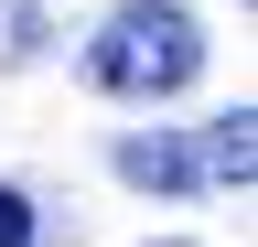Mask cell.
<instances>
[{
	"label": "cell",
	"instance_id": "cell-4",
	"mask_svg": "<svg viewBox=\"0 0 258 247\" xmlns=\"http://www.w3.org/2000/svg\"><path fill=\"white\" fill-rule=\"evenodd\" d=\"M161 247H183V236H161Z\"/></svg>",
	"mask_w": 258,
	"mask_h": 247
},
{
	"label": "cell",
	"instance_id": "cell-1",
	"mask_svg": "<svg viewBox=\"0 0 258 247\" xmlns=\"http://www.w3.org/2000/svg\"><path fill=\"white\" fill-rule=\"evenodd\" d=\"M205 75V33L183 0H118L86 43V86L97 97H183Z\"/></svg>",
	"mask_w": 258,
	"mask_h": 247
},
{
	"label": "cell",
	"instance_id": "cell-3",
	"mask_svg": "<svg viewBox=\"0 0 258 247\" xmlns=\"http://www.w3.org/2000/svg\"><path fill=\"white\" fill-rule=\"evenodd\" d=\"M32 236H43V226H32V204L11 194V183H0V247H32Z\"/></svg>",
	"mask_w": 258,
	"mask_h": 247
},
{
	"label": "cell",
	"instance_id": "cell-2",
	"mask_svg": "<svg viewBox=\"0 0 258 247\" xmlns=\"http://www.w3.org/2000/svg\"><path fill=\"white\" fill-rule=\"evenodd\" d=\"M258 172V118H205L183 140H118V183L140 194H205V183H247Z\"/></svg>",
	"mask_w": 258,
	"mask_h": 247
}]
</instances>
